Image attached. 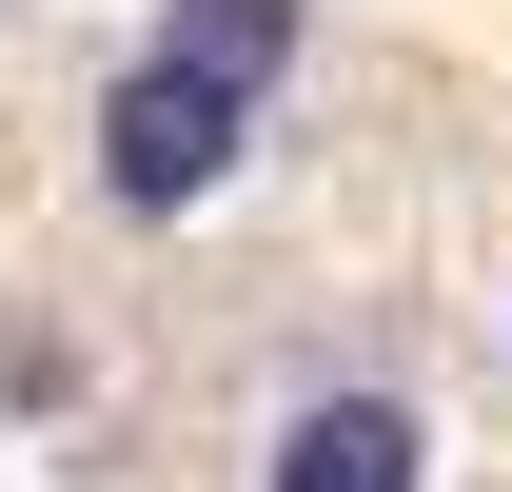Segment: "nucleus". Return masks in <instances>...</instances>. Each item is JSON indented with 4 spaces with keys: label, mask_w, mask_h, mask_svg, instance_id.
<instances>
[{
    "label": "nucleus",
    "mask_w": 512,
    "mask_h": 492,
    "mask_svg": "<svg viewBox=\"0 0 512 492\" xmlns=\"http://www.w3.org/2000/svg\"><path fill=\"white\" fill-rule=\"evenodd\" d=\"M256 79H217V60H178V40H138L119 79H99V197L119 217H197V197L256 158Z\"/></svg>",
    "instance_id": "nucleus-1"
},
{
    "label": "nucleus",
    "mask_w": 512,
    "mask_h": 492,
    "mask_svg": "<svg viewBox=\"0 0 512 492\" xmlns=\"http://www.w3.org/2000/svg\"><path fill=\"white\" fill-rule=\"evenodd\" d=\"M256 492H434V414L394 374H316V394H276V433H256Z\"/></svg>",
    "instance_id": "nucleus-2"
},
{
    "label": "nucleus",
    "mask_w": 512,
    "mask_h": 492,
    "mask_svg": "<svg viewBox=\"0 0 512 492\" xmlns=\"http://www.w3.org/2000/svg\"><path fill=\"white\" fill-rule=\"evenodd\" d=\"M158 40H178V60H217V79H256V99H276V79H296V40H316V0H158Z\"/></svg>",
    "instance_id": "nucleus-3"
}]
</instances>
